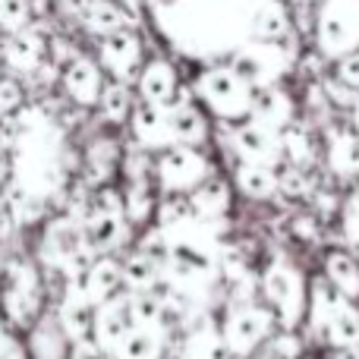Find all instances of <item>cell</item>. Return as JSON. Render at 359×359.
<instances>
[{"label":"cell","instance_id":"8d00e7d4","mask_svg":"<svg viewBox=\"0 0 359 359\" xmlns=\"http://www.w3.org/2000/svg\"><path fill=\"white\" fill-rule=\"evenodd\" d=\"M334 76H337V79H344L350 88H356V92H359V50H353V54L337 57Z\"/></svg>","mask_w":359,"mask_h":359},{"label":"cell","instance_id":"1f68e13d","mask_svg":"<svg viewBox=\"0 0 359 359\" xmlns=\"http://www.w3.org/2000/svg\"><path fill=\"white\" fill-rule=\"evenodd\" d=\"M82 19H86V29L101 38L126 25V13L114 0H95L88 10H82Z\"/></svg>","mask_w":359,"mask_h":359},{"label":"cell","instance_id":"7402d4cb","mask_svg":"<svg viewBox=\"0 0 359 359\" xmlns=\"http://www.w3.org/2000/svg\"><path fill=\"white\" fill-rule=\"evenodd\" d=\"M293 16L280 0H265L259 10L249 16V35L255 41H265V44H280V38L290 32Z\"/></svg>","mask_w":359,"mask_h":359},{"label":"cell","instance_id":"2e32d148","mask_svg":"<svg viewBox=\"0 0 359 359\" xmlns=\"http://www.w3.org/2000/svg\"><path fill=\"white\" fill-rule=\"evenodd\" d=\"M233 151L240 155V161L249 164H274L280 161V149H278V133L268 126L255 123L252 117H246L240 126H233Z\"/></svg>","mask_w":359,"mask_h":359},{"label":"cell","instance_id":"603a6c76","mask_svg":"<svg viewBox=\"0 0 359 359\" xmlns=\"http://www.w3.org/2000/svg\"><path fill=\"white\" fill-rule=\"evenodd\" d=\"M318 334L331 337L337 347H359V312L347 297H337L334 306L325 316V325Z\"/></svg>","mask_w":359,"mask_h":359},{"label":"cell","instance_id":"30bf717a","mask_svg":"<svg viewBox=\"0 0 359 359\" xmlns=\"http://www.w3.org/2000/svg\"><path fill=\"white\" fill-rule=\"evenodd\" d=\"M95 309L98 306L92 303V299L86 297V290L79 287V280L76 278H67V287H63L60 293V303H57V318H60L63 331L69 334V341L82 344V341H92L95 334Z\"/></svg>","mask_w":359,"mask_h":359},{"label":"cell","instance_id":"f1b7e54d","mask_svg":"<svg viewBox=\"0 0 359 359\" xmlns=\"http://www.w3.org/2000/svg\"><path fill=\"white\" fill-rule=\"evenodd\" d=\"M101 111V117L107 120V123H126L133 114V92L126 82H104V88H101V98L98 104H95Z\"/></svg>","mask_w":359,"mask_h":359},{"label":"cell","instance_id":"f35d334b","mask_svg":"<svg viewBox=\"0 0 359 359\" xmlns=\"http://www.w3.org/2000/svg\"><path fill=\"white\" fill-rule=\"evenodd\" d=\"M293 233H297L299 240H318V221H316V215H299L297 221H293Z\"/></svg>","mask_w":359,"mask_h":359},{"label":"cell","instance_id":"ab89813d","mask_svg":"<svg viewBox=\"0 0 359 359\" xmlns=\"http://www.w3.org/2000/svg\"><path fill=\"white\" fill-rule=\"evenodd\" d=\"M331 359H359V347H337Z\"/></svg>","mask_w":359,"mask_h":359},{"label":"cell","instance_id":"d6986e66","mask_svg":"<svg viewBox=\"0 0 359 359\" xmlns=\"http://www.w3.org/2000/svg\"><path fill=\"white\" fill-rule=\"evenodd\" d=\"M180 92V79L177 69L168 60H149L139 69V98L145 104H158V107H170Z\"/></svg>","mask_w":359,"mask_h":359},{"label":"cell","instance_id":"3957f363","mask_svg":"<svg viewBox=\"0 0 359 359\" xmlns=\"http://www.w3.org/2000/svg\"><path fill=\"white\" fill-rule=\"evenodd\" d=\"M316 44L328 60L359 50V0H318Z\"/></svg>","mask_w":359,"mask_h":359},{"label":"cell","instance_id":"8fae6325","mask_svg":"<svg viewBox=\"0 0 359 359\" xmlns=\"http://www.w3.org/2000/svg\"><path fill=\"white\" fill-rule=\"evenodd\" d=\"M82 227V240H86L88 252L92 255H111L117 246L126 243V221L123 211H101V208H88L86 217L79 221Z\"/></svg>","mask_w":359,"mask_h":359},{"label":"cell","instance_id":"836d02e7","mask_svg":"<svg viewBox=\"0 0 359 359\" xmlns=\"http://www.w3.org/2000/svg\"><path fill=\"white\" fill-rule=\"evenodd\" d=\"M22 107H25L22 86H19L16 79L0 76V123H4V120H10V117H16Z\"/></svg>","mask_w":359,"mask_h":359},{"label":"cell","instance_id":"9c48e42d","mask_svg":"<svg viewBox=\"0 0 359 359\" xmlns=\"http://www.w3.org/2000/svg\"><path fill=\"white\" fill-rule=\"evenodd\" d=\"M271 328V316L268 309H259L252 303H240L236 309H230L227 322H224V344L233 353H249L262 344V337Z\"/></svg>","mask_w":359,"mask_h":359},{"label":"cell","instance_id":"ba28073f","mask_svg":"<svg viewBox=\"0 0 359 359\" xmlns=\"http://www.w3.org/2000/svg\"><path fill=\"white\" fill-rule=\"evenodd\" d=\"M230 67L252 88H262V86H274V82L280 79L287 60H284V54H280V44L255 41V44H246V48L236 50Z\"/></svg>","mask_w":359,"mask_h":359},{"label":"cell","instance_id":"74e56055","mask_svg":"<svg viewBox=\"0 0 359 359\" xmlns=\"http://www.w3.org/2000/svg\"><path fill=\"white\" fill-rule=\"evenodd\" d=\"M13 180V145L0 136V192L10 186Z\"/></svg>","mask_w":359,"mask_h":359},{"label":"cell","instance_id":"8992f818","mask_svg":"<svg viewBox=\"0 0 359 359\" xmlns=\"http://www.w3.org/2000/svg\"><path fill=\"white\" fill-rule=\"evenodd\" d=\"M139 63H142V38H139L133 29L123 25V29H117V32L101 38L98 67L107 69L117 82H126V86H130V79H136V73L142 69Z\"/></svg>","mask_w":359,"mask_h":359},{"label":"cell","instance_id":"4316f807","mask_svg":"<svg viewBox=\"0 0 359 359\" xmlns=\"http://www.w3.org/2000/svg\"><path fill=\"white\" fill-rule=\"evenodd\" d=\"M328 161H331V170H337L341 177H356L359 174V133L353 130L331 133Z\"/></svg>","mask_w":359,"mask_h":359},{"label":"cell","instance_id":"cb8c5ba5","mask_svg":"<svg viewBox=\"0 0 359 359\" xmlns=\"http://www.w3.org/2000/svg\"><path fill=\"white\" fill-rule=\"evenodd\" d=\"M189 205H192L196 221H202V224L215 221V217H221L230 205V186L217 177H208L202 186H196V189L189 192Z\"/></svg>","mask_w":359,"mask_h":359},{"label":"cell","instance_id":"9a60e30c","mask_svg":"<svg viewBox=\"0 0 359 359\" xmlns=\"http://www.w3.org/2000/svg\"><path fill=\"white\" fill-rule=\"evenodd\" d=\"M79 287L86 290V297L95 306L107 303L111 297L123 293V262H117L114 255H95L79 274H76Z\"/></svg>","mask_w":359,"mask_h":359},{"label":"cell","instance_id":"83f0119b","mask_svg":"<svg viewBox=\"0 0 359 359\" xmlns=\"http://www.w3.org/2000/svg\"><path fill=\"white\" fill-rule=\"evenodd\" d=\"M236 186L249 198H271L278 192V174L271 170V164L240 161V168H236Z\"/></svg>","mask_w":359,"mask_h":359},{"label":"cell","instance_id":"7a4b0ae2","mask_svg":"<svg viewBox=\"0 0 359 359\" xmlns=\"http://www.w3.org/2000/svg\"><path fill=\"white\" fill-rule=\"evenodd\" d=\"M196 95L224 123L246 120L249 107H252V86L230 63H217V67L202 69L196 79Z\"/></svg>","mask_w":359,"mask_h":359},{"label":"cell","instance_id":"ffe728a7","mask_svg":"<svg viewBox=\"0 0 359 359\" xmlns=\"http://www.w3.org/2000/svg\"><path fill=\"white\" fill-rule=\"evenodd\" d=\"M249 117L255 123L268 126V130L278 133L280 126H287L293 120V101L284 88L274 82V86H262L252 88V107H249Z\"/></svg>","mask_w":359,"mask_h":359},{"label":"cell","instance_id":"4fadbf2b","mask_svg":"<svg viewBox=\"0 0 359 359\" xmlns=\"http://www.w3.org/2000/svg\"><path fill=\"white\" fill-rule=\"evenodd\" d=\"M25 350H29V359H69L73 356V341L63 331L57 312H41L25 328Z\"/></svg>","mask_w":359,"mask_h":359},{"label":"cell","instance_id":"44dd1931","mask_svg":"<svg viewBox=\"0 0 359 359\" xmlns=\"http://www.w3.org/2000/svg\"><path fill=\"white\" fill-rule=\"evenodd\" d=\"M170 117V136H174V145H202L208 139V120L189 101V95H180L174 98V104L168 107Z\"/></svg>","mask_w":359,"mask_h":359},{"label":"cell","instance_id":"d6a6232c","mask_svg":"<svg viewBox=\"0 0 359 359\" xmlns=\"http://www.w3.org/2000/svg\"><path fill=\"white\" fill-rule=\"evenodd\" d=\"M32 22V4L29 0H0V29L10 32L29 29Z\"/></svg>","mask_w":359,"mask_h":359},{"label":"cell","instance_id":"5b68a950","mask_svg":"<svg viewBox=\"0 0 359 359\" xmlns=\"http://www.w3.org/2000/svg\"><path fill=\"white\" fill-rule=\"evenodd\" d=\"M155 177L168 196H186L211 177V164L196 145H170L158 155Z\"/></svg>","mask_w":359,"mask_h":359},{"label":"cell","instance_id":"484cf974","mask_svg":"<svg viewBox=\"0 0 359 359\" xmlns=\"http://www.w3.org/2000/svg\"><path fill=\"white\" fill-rule=\"evenodd\" d=\"M325 271H328V284L334 287L341 297L356 299L359 297V259L350 252H328L325 259Z\"/></svg>","mask_w":359,"mask_h":359},{"label":"cell","instance_id":"52a82bcc","mask_svg":"<svg viewBox=\"0 0 359 359\" xmlns=\"http://www.w3.org/2000/svg\"><path fill=\"white\" fill-rule=\"evenodd\" d=\"M265 297L287 328L303 318V280L287 262H274L265 268Z\"/></svg>","mask_w":359,"mask_h":359},{"label":"cell","instance_id":"5bb4252c","mask_svg":"<svg viewBox=\"0 0 359 359\" xmlns=\"http://www.w3.org/2000/svg\"><path fill=\"white\" fill-rule=\"evenodd\" d=\"M133 331V318H130V293H117L107 303H101L95 309V334L92 341L98 344L101 350L114 356V350L120 347L126 334Z\"/></svg>","mask_w":359,"mask_h":359},{"label":"cell","instance_id":"d4e9b609","mask_svg":"<svg viewBox=\"0 0 359 359\" xmlns=\"http://www.w3.org/2000/svg\"><path fill=\"white\" fill-rule=\"evenodd\" d=\"M161 271H164L161 262L151 259V255H145L142 249H136V252L123 262V287H126V293H149L151 287L161 280Z\"/></svg>","mask_w":359,"mask_h":359},{"label":"cell","instance_id":"7c38bea8","mask_svg":"<svg viewBox=\"0 0 359 359\" xmlns=\"http://www.w3.org/2000/svg\"><path fill=\"white\" fill-rule=\"evenodd\" d=\"M60 82H63V92L73 104L79 107H95L101 98V88H104V73L101 67L86 54H76L63 63V73H60Z\"/></svg>","mask_w":359,"mask_h":359},{"label":"cell","instance_id":"e575fe53","mask_svg":"<svg viewBox=\"0 0 359 359\" xmlns=\"http://www.w3.org/2000/svg\"><path fill=\"white\" fill-rule=\"evenodd\" d=\"M0 359H29V350H25V341L16 334V328L0 318Z\"/></svg>","mask_w":359,"mask_h":359},{"label":"cell","instance_id":"ac0fdd59","mask_svg":"<svg viewBox=\"0 0 359 359\" xmlns=\"http://www.w3.org/2000/svg\"><path fill=\"white\" fill-rule=\"evenodd\" d=\"M44 57H48V48H44V38L38 32L19 29L4 38V60L16 73H38L44 67Z\"/></svg>","mask_w":359,"mask_h":359},{"label":"cell","instance_id":"4dcf8cb0","mask_svg":"<svg viewBox=\"0 0 359 359\" xmlns=\"http://www.w3.org/2000/svg\"><path fill=\"white\" fill-rule=\"evenodd\" d=\"M114 359H161V334L151 328H133L114 350Z\"/></svg>","mask_w":359,"mask_h":359},{"label":"cell","instance_id":"d590c367","mask_svg":"<svg viewBox=\"0 0 359 359\" xmlns=\"http://www.w3.org/2000/svg\"><path fill=\"white\" fill-rule=\"evenodd\" d=\"M268 350H271L278 359H299L303 356V344H299L297 334H290V331H284V334H278L271 344H268Z\"/></svg>","mask_w":359,"mask_h":359},{"label":"cell","instance_id":"6da1fadb","mask_svg":"<svg viewBox=\"0 0 359 359\" xmlns=\"http://www.w3.org/2000/svg\"><path fill=\"white\" fill-rule=\"evenodd\" d=\"M41 271L29 259H13L4 268L0 280V318L10 328H29L44 312V290Z\"/></svg>","mask_w":359,"mask_h":359},{"label":"cell","instance_id":"277c9868","mask_svg":"<svg viewBox=\"0 0 359 359\" xmlns=\"http://www.w3.org/2000/svg\"><path fill=\"white\" fill-rule=\"evenodd\" d=\"M92 259L95 255L88 252L86 240H82L79 221H73L69 215L48 221L44 236H41V262L44 265L60 271L63 278H76Z\"/></svg>","mask_w":359,"mask_h":359},{"label":"cell","instance_id":"60d3db41","mask_svg":"<svg viewBox=\"0 0 359 359\" xmlns=\"http://www.w3.org/2000/svg\"><path fill=\"white\" fill-rule=\"evenodd\" d=\"M350 123H353V133H359V101L350 107Z\"/></svg>","mask_w":359,"mask_h":359},{"label":"cell","instance_id":"f546056e","mask_svg":"<svg viewBox=\"0 0 359 359\" xmlns=\"http://www.w3.org/2000/svg\"><path fill=\"white\" fill-rule=\"evenodd\" d=\"M158 202H155V189L149 180H133L123 189V215L130 224H142L155 215Z\"/></svg>","mask_w":359,"mask_h":359},{"label":"cell","instance_id":"e0dca14e","mask_svg":"<svg viewBox=\"0 0 359 359\" xmlns=\"http://www.w3.org/2000/svg\"><path fill=\"white\" fill-rule=\"evenodd\" d=\"M130 126H133V139H136L139 149L151 151V149H170L174 136H170V117L168 107L158 104H136L130 114Z\"/></svg>","mask_w":359,"mask_h":359}]
</instances>
